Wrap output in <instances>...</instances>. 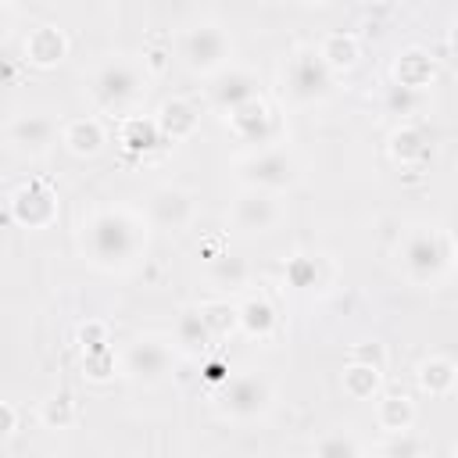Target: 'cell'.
Wrapping results in <instances>:
<instances>
[{
    "instance_id": "1",
    "label": "cell",
    "mask_w": 458,
    "mask_h": 458,
    "mask_svg": "<svg viewBox=\"0 0 458 458\" xmlns=\"http://www.w3.org/2000/svg\"><path fill=\"white\" fill-rule=\"evenodd\" d=\"M147 225L150 222L129 208H97L82 222V250L97 268H125L140 258Z\"/></svg>"
},
{
    "instance_id": "2",
    "label": "cell",
    "mask_w": 458,
    "mask_h": 458,
    "mask_svg": "<svg viewBox=\"0 0 458 458\" xmlns=\"http://www.w3.org/2000/svg\"><path fill=\"white\" fill-rule=\"evenodd\" d=\"M147 82H150V72L143 61H132V57H107L93 79H89V97L93 104L104 111V114H118V118H129L140 100L147 97Z\"/></svg>"
},
{
    "instance_id": "3",
    "label": "cell",
    "mask_w": 458,
    "mask_h": 458,
    "mask_svg": "<svg viewBox=\"0 0 458 458\" xmlns=\"http://www.w3.org/2000/svg\"><path fill=\"white\" fill-rule=\"evenodd\" d=\"M397 261L415 286H437L444 268L451 265V240L433 225H411L401 240Z\"/></svg>"
},
{
    "instance_id": "4",
    "label": "cell",
    "mask_w": 458,
    "mask_h": 458,
    "mask_svg": "<svg viewBox=\"0 0 458 458\" xmlns=\"http://www.w3.org/2000/svg\"><path fill=\"white\" fill-rule=\"evenodd\" d=\"M229 54H233V39L225 36L222 25L215 21H200V25H190L182 36H179V61L193 72V75H215L229 64Z\"/></svg>"
},
{
    "instance_id": "5",
    "label": "cell",
    "mask_w": 458,
    "mask_h": 458,
    "mask_svg": "<svg viewBox=\"0 0 458 458\" xmlns=\"http://www.w3.org/2000/svg\"><path fill=\"white\" fill-rule=\"evenodd\" d=\"M333 79H336V72L322 61L318 47H315V50L308 47V50L290 54L286 64H283V93H286L293 104H315V100L329 97Z\"/></svg>"
},
{
    "instance_id": "6",
    "label": "cell",
    "mask_w": 458,
    "mask_h": 458,
    "mask_svg": "<svg viewBox=\"0 0 458 458\" xmlns=\"http://www.w3.org/2000/svg\"><path fill=\"white\" fill-rule=\"evenodd\" d=\"M240 179L247 186L283 193L301 179V172H297V161H293V154L286 147L268 143V147H258L247 161H240Z\"/></svg>"
},
{
    "instance_id": "7",
    "label": "cell",
    "mask_w": 458,
    "mask_h": 458,
    "mask_svg": "<svg viewBox=\"0 0 458 458\" xmlns=\"http://www.w3.org/2000/svg\"><path fill=\"white\" fill-rule=\"evenodd\" d=\"M283 215H286V211H283L279 193L247 186V190L233 200V208H229V225H233L236 233H243V236H265V233H272V229L283 222Z\"/></svg>"
},
{
    "instance_id": "8",
    "label": "cell",
    "mask_w": 458,
    "mask_h": 458,
    "mask_svg": "<svg viewBox=\"0 0 458 458\" xmlns=\"http://www.w3.org/2000/svg\"><path fill=\"white\" fill-rule=\"evenodd\" d=\"M222 411L236 422H250L258 415H265L272 408V386L265 376L258 372H247V376H236V379H225V390H222Z\"/></svg>"
},
{
    "instance_id": "9",
    "label": "cell",
    "mask_w": 458,
    "mask_h": 458,
    "mask_svg": "<svg viewBox=\"0 0 458 458\" xmlns=\"http://www.w3.org/2000/svg\"><path fill=\"white\" fill-rule=\"evenodd\" d=\"M7 215H11V222H18L25 229H47L57 218V197L43 179H29L18 190H11Z\"/></svg>"
},
{
    "instance_id": "10",
    "label": "cell",
    "mask_w": 458,
    "mask_h": 458,
    "mask_svg": "<svg viewBox=\"0 0 458 458\" xmlns=\"http://www.w3.org/2000/svg\"><path fill=\"white\" fill-rule=\"evenodd\" d=\"M168 369H172V347L157 336H140L122 354V372L143 386L161 383L168 376Z\"/></svg>"
},
{
    "instance_id": "11",
    "label": "cell",
    "mask_w": 458,
    "mask_h": 458,
    "mask_svg": "<svg viewBox=\"0 0 458 458\" xmlns=\"http://www.w3.org/2000/svg\"><path fill=\"white\" fill-rule=\"evenodd\" d=\"M193 197L182 186H157L147 200V222L150 229H165V233H179L193 222Z\"/></svg>"
},
{
    "instance_id": "12",
    "label": "cell",
    "mask_w": 458,
    "mask_h": 458,
    "mask_svg": "<svg viewBox=\"0 0 458 458\" xmlns=\"http://www.w3.org/2000/svg\"><path fill=\"white\" fill-rule=\"evenodd\" d=\"M225 122H229V129H233L243 143H254V147L276 143V114H272V107L265 104L261 93L250 97V100H243L240 107H233V111L225 114Z\"/></svg>"
},
{
    "instance_id": "13",
    "label": "cell",
    "mask_w": 458,
    "mask_h": 458,
    "mask_svg": "<svg viewBox=\"0 0 458 458\" xmlns=\"http://www.w3.org/2000/svg\"><path fill=\"white\" fill-rule=\"evenodd\" d=\"M61 140V129L54 125L50 114H18L7 125V143L11 150L25 154V157H43L54 143Z\"/></svg>"
},
{
    "instance_id": "14",
    "label": "cell",
    "mask_w": 458,
    "mask_h": 458,
    "mask_svg": "<svg viewBox=\"0 0 458 458\" xmlns=\"http://www.w3.org/2000/svg\"><path fill=\"white\" fill-rule=\"evenodd\" d=\"M21 54H25V64H32V68H54V64L64 61L68 39H64V32L54 29V25H36V29L25 32Z\"/></svg>"
},
{
    "instance_id": "15",
    "label": "cell",
    "mask_w": 458,
    "mask_h": 458,
    "mask_svg": "<svg viewBox=\"0 0 458 458\" xmlns=\"http://www.w3.org/2000/svg\"><path fill=\"white\" fill-rule=\"evenodd\" d=\"M258 97V79L247 68H222L215 86H211V100L222 114H229L233 107H240L243 100Z\"/></svg>"
},
{
    "instance_id": "16",
    "label": "cell",
    "mask_w": 458,
    "mask_h": 458,
    "mask_svg": "<svg viewBox=\"0 0 458 458\" xmlns=\"http://www.w3.org/2000/svg\"><path fill=\"white\" fill-rule=\"evenodd\" d=\"M154 118H157V129H161V136H165L168 143H182V140H190V136L200 129L197 107H193L190 100H182V97L165 100Z\"/></svg>"
},
{
    "instance_id": "17",
    "label": "cell",
    "mask_w": 458,
    "mask_h": 458,
    "mask_svg": "<svg viewBox=\"0 0 458 458\" xmlns=\"http://www.w3.org/2000/svg\"><path fill=\"white\" fill-rule=\"evenodd\" d=\"M61 143L75 154V157H97L107 143V129L100 118L86 114V118H72L61 125Z\"/></svg>"
},
{
    "instance_id": "18",
    "label": "cell",
    "mask_w": 458,
    "mask_h": 458,
    "mask_svg": "<svg viewBox=\"0 0 458 458\" xmlns=\"http://www.w3.org/2000/svg\"><path fill=\"white\" fill-rule=\"evenodd\" d=\"M433 75H437V64H433V57L422 47H408L394 61V86H404V89H419L422 93L426 86H433Z\"/></svg>"
},
{
    "instance_id": "19",
    "label": "cell",
    "mask_w": 458,
    "mask_h": 458,
    "mask_svg": "<svg viewBox=\"0 0 458 458\" xmlns=\"http://www.w3.org/2000/svg\"><path fill=\"white\" fill-rule=\"evenodd\" d=\"M276 322H279V315H276V308H272L268 297L250 293V297L240 304V333H243V336H250V340H268V336L276 333Z\"/></svg>"
},
{
    "instance_id": "20",
    "label": "cell",
    "mask_w": 458,
    "mask_h": 458,
    "mask_svg": "<svg viewBox=\"0 0 458 458\" xmlns=\"http://www.w3.org/2000/svg\"><path fill=\"white\" fill-rule=\"evenodd\" d=\"M415 383H419V390H422V394H429V397H444V394H451V390H454V383H458V369H454V361H451V358L433 354V358H426V361L419 365Z\"/></svg>"
},
{
    "instance_id": "21",
    "label": "cell",
    "mask_w": 458,
    "mask_h": 458,
    "mask_svg": "<svg viewBox=\"0 0 458 458\" xmlns=\"http://www.w3.org/2000/svg\"><path fill=\"white\" fill-rule=\"evenodd\" d=\"M161 129H157V118H140V114H129L122 118V129H118V143L129 150V154H147L161 143Z\"/></svg>"
},
{
    "instance_id": "22",
    "label": "cell",
    "mask_w": 458,
    "mask_h": 458,
    "mask_svg": "<svg viewBox=\"0 0 458 458\" xmlns=\"http://www.w3.org/2000/svg\"><path fill=\"white\" fill-rule=\"evenodd\" d=\"M344 394L351 397V401H372L376 394H379V383H383V369L379 365H372V361H351L347 369H344Z\"/></svg>"
},
{
    "instance_id": "23",
    "label": "cell",
    "mask_w": 458,
    "mask_h": 458,
    "mask_svg": "<svg viewBox=\"0 0 458 458\" xmlns=\"http://www.w3.org/2000/svg\"><path fill=\"white\" fill-rule=\"evenodd\" d=\"M318 54L322 61L340 75V72H351L361 57V47H358V36L354 32H329L322 43H318Z\"/></svg>"
},
{
    "instance_id": "24",
    "label": "cell",
    "mask_w": 458,
    "mask_h": 458,
    "mask_svg": "<svg viewBox=\"0 0 458 458\" xmlns=\"http://www.w3.org/2000/svg\"><path fill=\"white\" fill-rule=\"evenodd\" d=\"M376 422H379V429H386V433H408L411 429V422H415V404L404 397V394H386L379 404H376Z\"/></svg>"
},
{
    "instance_id": "25",
    "label": "cell",
    "mask_w": 458,
    "mask_h": 458,
    "mask_svg": "<svg viewBox=\"0 0 458 458\" xmlns=\"http://www.w3.org/2000/svg\"><path fill=\"white\" fill-rule=\"evenodd\" d=\"M197 308H200V315H204V322H208L215 340H225V336H233L240 329V304H229V301L215 297V301H204Z\"/></svg>"
},
{
    "instance_id": "26",
    "label": "cell",
    "mask_w": 458,
    "mask_h": 458,
    "mask_svg": "<svg viewBox=\"0 0 458 458\" xmlns=\"http://www.w3.org/2000/svg\"><path fill=\"white\" fill-rule=\"evenodd\" d=\"M247 276H250L247 261L243 258H229V250L208 261V279L218 290H240V286H247Z\"/></svg>"
},
{
    "instance_id": "27",
    "label": "cell",
    "mask_w": 458,
    "mask_h": 458,
    "mask_svg": "<svg viewBox=\"0 0 458 458\" xmlns=\"http://www.w3.org/2000/svg\"><path fill=\"white\" fill-rule=\"evenodd\" d=\"M211 340L215 336H211L200 308H186L179 315V322H175V344L186 347V351H204V347H211Z\"/></svg>"
},
{
    "instance_id": "28",
    "label": "cell",
    "mask_w": 458,
    "mask_h": 458,
    "mask_svg": "<svg viewBox=\"0 0 458 458\" xmlns=\"http://www.w3.org/2000/svg\"><path fill=\"white\" fill-rule=\"evenodd\" d=\"M390 154L401 165H419L429 154V147H426V136L415 125H401V129L390 132Z\"/></svg>"
},
{
    "instance_id": "29",
    "label": "cell",
    "mask_w": 458,
    "mask_h": 458,
    "mask_svg": "<svg viewBox=\"0 0 458 458\" xmlns=\"http://www.w3.org/2000/svg\"><path fill=\"white\" fill-rule=\"evenodd\" d=\"M283 279H286L293 290L318 286V258H315V254H293V258L283 265Z\"/></svg>"
},
{
    "instance_id": "30",
    "label": "cell",
    "mask_w": 458,
    "mask_h": 458,
    "mask_svg": "<svg viewBox=\"0 0 458 458\" xmlns=\"http://www.w3.org/2000/svg\"><path fill=\"white\" fill-rule=\"evenodd\" d=\"M39 422H43L47 429H68V426L75 422V404H72V397H68V394L47 397V401L39 404Z\"/></svg>"
},
{
    "instance_id": "31",
    "label": "cell",
    "mask_w": 458,
    "mask_h": 458,
    "mask_svg": "<svg viewBox=\"0 0 458 458\" xmlns=\"http://www.w3.org/2000/svg\"><path fill=\"white\" fill-rule=\"evenodd\" d=\"M82 369L89 379H107L114 372V354L111 347H97V351H86L82 354Z\"/></svg>"
},
{
    "instance_id": "32",
    "label": "cell",
    "mask_w": 458,
    "mask_h": 458,
    "mask_svg": "<svg viewBox=\"0 0 458 458\" xmlns=\"http://www.w3.org/2000/svg\"><path fill=\"white\" fill-rule=\"evenodd\" d=\"M79 340H82V354L97 351V347H107V326L104 322H86L79 329Z\"/></svg>"
},
{
    "instance_id": "33",
    "label": "cell",
    "mask_w": 458,
    "mask_h": 458,
    "mask_svg": "<svg viewBox=\"0 0 458 458\" xmlns=\"http://www.w3.org/2000/svg\"><path fill=\"white\" fill-rule=\"evenodd\" d=\"M315 451H318V454H358L361 447H358L354 440H340V437H336V440H322Z\"/></svg>"
},
{
    "instance_id": "34",
    "label": "cell",
    "mask_w": 458,
    "mask_h": 458,
    "mask_svg": "<svg viewBox=\"0 0 458 458\" xmlns=\"http://www.w3.org/2000/svg\"><path fill=\"white\" fill-rule=\"evenodd\" d=\"M0 419H4L0 440H11V437L18 433V411H14V404H11V401H4V404H0Z\"/></svg>"
},
{
    "instance_id": "35",
    "label": "cell",
    "mask_w": 458,
    "mask_h": 458,
    "mask_svg": "<svg viewBox=\"0 0 458 458\" xmlns=\"http://www.w3.org/2000/svg\"><path fill=\"white\" fill-rule=\"evenodd\" d=\"M143 64H147V72H150V79H154V75H161V72H165L168 54H165V50H147V54H143Z\"/></svg>"
},
{
    "instance_id": "36",
    "label": "cell",
    "mask_w": 458,
    "mask_h": 458,
    "mask_svg": "<svg viewBox=\"0 0 458 458\" xmlns=\"http://www.w3.org/2000/svg\"><path fill=\"white\" fill-rule=\"evenodd\" d=\"M208 379H229V376H225V365H222V361L208 365Z\"/></svg>"
},
{
    "instance_id": "37",
    "label": "cell",
    "mask_w": 458,
    "mask_h": 458,
    "mask_svg": "<svg viewBox=\"0 0 458 458\" xmlns=\"http://www.w3.org/2000/svg\"><path fill=\"white\" fill-rule=\"evenodd\" d=\"M411 451H419V447H411V444H401V440L386 447V454H411Z\"/></svg>"
},
{
    "instance_id": "38",
    "label": "cell",
    "mask_w": 458,
    "mask_h": 458,
    "mask_svg": "<svg viewBox=\"0 0 458 458\" xmlns=\"http://www.w3.org/2000/svg\"><path fill=\"white\" fill-rule=\"evenodd\" d=\"M451 265H454V272H458V236H451Z\"/></svg>"
},
{
    "instance_id": "39",
    "label": "cell",
    "mask_w": 458,
    "mask_h": 458,
    "mask_svg": "<svg viewBox=\"0 0 458 458\" xmlns=\"http://www.w3.org/2000/svg\"><path fill=\"white\" fill-rule=\"evenodd\" d=\"M451 64H454V72H458V36L451 39Z\"/></svg>"
},
{
    "instance_id": "40",
    "label": "cell",
    "mask_w": 458,
    "mask_h": 458,
    "mask_svg": "<svg viewBox=\"0 0 458 458\" xmlns=\"http://www.w3.org/2000/svg\"><path fill=\"white\" fill-rule=\"evenodd\" d=\"M304 4H326V0H304Z\"/></svg>"
},
{
    "instance_id": "41",
    "label": "cell",
    "mask_w": 458,
    "mask_h": 458,
    "mask_svg": "<svg viewBox=\"0 0 458 458\" xmlns=\"http://www.w3.org/2000/svg\"><path fill=\"white\" fill-rule=\"evenodd\" d=\"M268 4H276V0H268Z\"/></svg>"
}]
</instances>
